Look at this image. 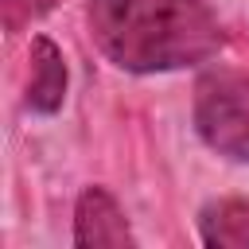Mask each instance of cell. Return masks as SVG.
<instances>
[{
  "label": "cell",
  "instance_id": "1",
  "mask_svg": "<svg viewBox=\"0 0 249 249\" xmlns=\"http://www.w3.org/2000/svg\"><path fill=\"white\" fill-rule=\"evenodd\" d=\"M97 51L128 74H163L214 58L226 31L206 0H89Z\"/></svg>",
  "mask_w": 249,
  "mask_h": 249
},
{
  "label": "cell",
  "instance_id": "2",
  "mask_svg": "<svg viewBox=\"0 0 249 249\" xmlns=\"http://www.w3.org/2000/svg\"><path fill=\"white\" fill-rule=\"evenodd\" d=\"M195 128L206 148L249 163V74L214 66L195 82Z\"/></svg>",
  "mask_w": 249,
  "mask_h": 249
},
{
  "label": "cell",
  "instance_id": "3",
  "mask_svg": "<svg viewBox=\"0 0 249 249\" xmlns=\"http://www.w3.org/2000/svg\"><path fill=\"white\" fill-rule=\"evenodd\" d=\"M74 245L82 249H101V245H136V233L117 206V198L105 187H86L74 206Z\"/></svg>",
  "mask_w": 249,
  "mask_h": 249
},
{
  "label": "cell",
  "instance_id": "4",
  "mask_svg": "<svg viewBox=\"0 0 249 249\" xmlns=\"http://www.w3.org/2000/svg\"><path fill=\"white\" fill-rule=\"evenodd\" d=\"M23 101L39 117L58 113L62 101H66V62H62V51L47 35L31 39V78H27V97Z\"/></svg>",
  "mask_w": 249,
  "mask_h": 249
},
{
  "label": "cell",
  "instance_id": "5",
  "mask_svg": "<svg viewBox=\"0 0 249 249\" xmlns=\"http://www.w3.org/2000/svg\"><path fill=\"white\" fill-rule=\"evenodd\" d=\"M198 237L210 249H249V198H218L198 210Z\"/></svg>",
  "mask_w": 249,
  "mask_h": 249
},
{
  "label": "cell",
  "instance_id": "6",
  "mask_svg": "<svg viewBox=\"0 0 249 249\" xmlns=\"http://www.w3.org/2000/svg\"><path fill=\"white\" fill-rule=\"evenodd\" d=\"M54 4L58 0H4V23H8V31H19L23 23L47 16Z\"/></svg>",
  "mask_w": 249,
  "mask_h": 249
}]
</instances>
